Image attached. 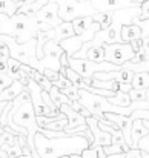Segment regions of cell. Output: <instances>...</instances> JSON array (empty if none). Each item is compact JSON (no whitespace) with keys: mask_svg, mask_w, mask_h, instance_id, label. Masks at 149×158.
Wrapping results in <instances>:
<instances>
[{"mask_svg":"<svg viewBox=\"0 0 149 158\" xmlns=\"http://www.w3.org/2000/svg\"><path fill=\"white\" fill-rule=\"evenodd\" d=\"M36 152L40 158H63L72 155H82L86 149L91 148L89 141L83 137H65V138H46L43 134H37Z\"/></svg>","mask_w":149,"mask_h":158,"instance_id":"cell-1","label":"cell"},{"mask_svg":"<svg viewBox=\"0 0 149 158\" xmlns=\"http://www.w3.org/2000/svg\"><path fill=\"white\" fill-rule=\"evenodd\" d=\"M52 28L40 23L36 17H26L22 14H15L14 17H8L0 14V35H8L17 40V43L23 45L29 40L37 39L40 31H51Z\"/></svg>","mask_w":149,"mask_h":158,"instance_id":"cell-2","label":"cell"},{"mask_svg":"<svg viewBox=\"0 0 149 158\" xmlns=\"http://www.w3.org/2000/svg\"><path fill=\"white\" fill-rule=\"evenodd\" d=\"M58 5V15L62 22L72 23L82 17H92L97 11L91 3H82L79 0H52Z\"/></svg>","mask_w":149,"mask_h":158,"instance_id":"cell-3","label":"cell"},{"mask_svg":"<svg viewBox=\"0 0 149 158\" xmlns=\"http://www.w3.org/2000/svg\"><path fill=\"white\" fill-rule=\"evenodd\" d=\"M65 54V51L60 48L58 43L55 42H48L45 46H43V58L42 60H34L31 63L29 68H32L34 71L43 74L45 69H51V71H57L60 72L62 71V64H60V58L62 55Z\"/></svg>","mask_w":149,"mask_h":158,"instance_id":"cell-4","label":"cell"},{"mask_svg":"<svg viewBox=\"0 0 149 158\" xmlns=\"http://www.w3.org/2000/svg\"><path fill=\"white\" fill-rule=\"evenodd\" d=\"M68 64L74 72H77L83 78H92L97 72H112V71H120L121 69V66H115V64L108 63V61L94 63V61H89V60L69 58V57H68Z\"/></svg>","mask_w":149,"mask_h":158,"instance_id":"cell-5","label":"cell"},{"mask_svg":"<svg viewBox=\"0 0 149 158\" xmlns=\"http://www.w3.org/2000/svg\"><path fill=\"white\" fill-rule=\"evenodd\" d=\"M106 61L115 66H123L125 63L134 60L137 54L134 52L131 43H115V45H103Z\"/></svg>","mask_w":149,"mask_h":158,"instance_id":"cell-6","label":"cell"},{"mask_svg":"<svg viewBox=\"0 0 149 158\" xmlns=\"http://www.w3.org/2000/svg\"><path fill=\"white\" fill-rule=\"evenodd\" d=\"M72 26H74V32L77 37H80V40L86 45L89 42L94 40L96 34L101 31V26H100L97 22L92 20V17H82V19H77L72 22Z\"/></svg>","mask_w":149,"mask_h":158,"instance_id":"cell-7","label":"cell"},{"mask_svg":"<svg viewBox=\"0 0 149 158\" xmlns=\"http://www.w3.org/2000/svg\"><path fill=\"white\" fill-rule=\"evenodd\" d=\"M36 19L40 23L49 26L52 29L57 28V26H60L63 23L62 19H60V15H58V5L55 2H52V0H49V3L39 11V14L36 15Z\"/></svg>","mask_w":149,"mask_h":158,"instance_id":"cell-8","label":"cell"},{"mask_svg":"<svg viewBox=\"0 0 149 158\" xmlns=\"http://www.w3.org/2000/svg\"><path fill=\"white\" fill-rule=\"evenodd\" d=\"M91 5L97 12H115L120 9L135 8L132 0H92Z\"/></svg>","mask_w":149,"mask_h":158,"instance_id":"cell-9","label":"cell"},{"mask_svg":"<svg viewBox=\"0 0 149 158\" xmlns=\"http://www.w3.org/2000/svg\"><path fill=\"white\" fill-rule=\"evenodd\" d=\"M86 124H88V127L91 129V132H92V135H94V144H92V146H101V148H104V146H111V144H112V137H111V134H108V132H104V131L100 129L99 120H97V118H94V117L86 118ZM92 146H91V148H92Z\"/></svg>","mask_w":149,"mask_h":158,"instance_id":"cell-10","label":"cell"},{"mask_svg":"<svg viewBox=\"0 0 149 158\" xmlns=\"http://www.w3.org/2000/svg\"><path fill=\"white\" fill-rule=\"evenodd\" d=\"M60 112L68 118V126L65 127V132H66V131H71V129H75V127H79V126L86 124V118L82 117L80 114L74 112L72 107H71L69 105H63L62 107H60Z\"/></svg>","mask_w":149,"mask_h":158,"instance_id":"cell-11","label":"cell"},{"mask_svg":"<svg viewBox=\"0 0 149 158\" xmlns=\"http://www.w3.org/2000/svg\"><path fill=\"white\" fill-rule=\"evenodd\" d=\"M48 3H49V0H26V2H23V5L20 6L17 14H22L26 17H36L39 14V11L43 6H46Z\"/></svg>","mask_w":149,"mask_h":158,"instance_id":"cell-12","label":"cell"},{"mask_svg":"<svg viewBox=\"0 0 149 158\" xmlns=\"http://www.w3.org/2000/svg\"><path fill=\"white\" fill-rule=\"evenodd\" d=\"M58 45H60V48L66 52V55H68L69 58H72L75 54L82 51V48H83V45H85V43L80 40V37L74 35V37H71V39H66V40L60 42Z\"/></svg>","mask_w":149,"mask_h":158,"instance_id":"cell-13","label":"cell"},{"mask_svg":"<svg viewBox=\"0 0 149 158\" xmlns=\"http://www.w3.org/2000/svg\"><path fill=\"white\" fill-rule=\"evenodd\" d=\"M26 88L20 83V81H14L9 88H6L2 94H0V103H9V102H14L22 92H25Z\"/></svg>","mask_w":149,"mask_h":158,"instance_id":"cell-14","label":"cell"},{"mask_svg":"<svg viewBox=\"0 0 149 158\" xmlns=\"http://www.w3.org/2000/svg\"><path fill=\"white\" fill-rule=\"evenodd\" d=\"M149 134V129L143 124V120H135L132 124L131 140H132V149H138V143L142 138H145Z\"/></svg>","mask_w":149,"mask_h":158,"instance_id":"cell-15","label":"cell"},{"mask_svg":"<svg viewBox=\"0 0 149 158\" xmlns=\"http://www.w3.org/2000/svg\"><path fill=\"white\" fill-rule=\"evenodd\" d=\"M54 35H55V39H54V42H55V43H60V42L66 40V39L74 37V35H75V32H74V26H72V23L63 22L60 26L54 28Z\"/></svg>","mask_w":149,"mask_h":158,"instance_id":"cell-16","label":"cell"},{"mask_svg":"<svg viewBox=\"0 0 149 158\" xmlns=\"http://www.w3.org/2000/svg\"><path fill=\"white\" fill-rule=\"evenodd\" d=\"M142 37H143V32L137 25L123 26L121 29V43H132L134 40H140Z\"/></svg>","mask_w":149,"mask_h":158,"instance_id":"cell-17","label":"cell"},{"mask_svg":"<svg viewBox=\"0 0 149 158\" xmlns=\"http://www.w3.org/2000/svg\"><path fill=\"white\" fill-rule=\"evenodd\" d=\"M82 60H89V61H94V63H103V61H106L104 48L103 46H92V48H89L86 51V54L83 55Z\"/></svg>","mask_w":149,"mask_h":158,"instance_id":"cell-18","label":"cell"},{"mask_svg":"<svg viewBox=\"0 0 149 158\" xmlns=\"http://www.w3.org/2000/svg\"><path fill=\"white\" fill-rule=\"evenodd\" d=\"M22 5H23V2L22 3H15L12 0H0V14L8 15V17H14L19 12Z\"/></svg>","mask_w":149,"mask_h":158,"instance_id":"cell-19","label":"cell"},{"mask_svg":"<svg viewBox=\"0 0 149 158\" xmlns=\"http://www.w3.org/2000/svg\"><path fill=\"white\" fill-rule=\"evenodd\" d=\"M49 95H51V100L54 102V105L57 106L58 109H60L63 105L71 106V103H72V102H71V100H69V98H68V97H66L58 88H55V86H52V89L49 91Z\"/></svg>","mask_w":149,"mask_h":158,"instance_id":"cell-20","label":"cell"},{"mask_svg":"<svg viewBox=\"0 0 149 158\" xmlns=\"http://www.w3.org/2000/svg\"><path fill=\"white\" fill-rule=\"evenodd\" d=\"M29 77H31V78H32V80H34V81H36V83H37L45 92H49L51 89H52V83H51L43 74H40V72H37V71L32 69L31 74H29Z\"/></svg>","mask_w":149,"mask_h":158,"instance_id":"cell-21","label":"cell"},{"mask_svg":"<svg viewBox=\"0 0 149 158\" xmlns=\"http://www.w3.org/2000/svg\"><path fill=\"white\" fill-rule=\"evenodd\" d=\"M108 102H109L111 105L118 106V107H131V105H132L129 94H125V92H118V94H115V97L108 98Z\"/></svg>","mask_w":149,"mask_h":158,"instance_id":"cell-22","label":"cell"},{"mask_svg":"<svg viewBox=\"0 0 149 158\" xmlns=\"http://www.w3.org/2000/svg\"><path fill=\"white\" fill-rule=\"evenodd\" d=\"M131 86H132V89H148L149 88V72L135 74Z\"/></svg>","mask_w":149,"mask_h":158,"instance_id":"cell-23","label":"cell"},{"mask_svg":"<svg viewBox=\"0 0 149 158\" xmlns=\"http://www.w3.org/2000/svg\"><path fill=\"white\" fill-rule=\"evenodd\" d=\"M92 20L99 23L101 26V29H106V28H109L112 25L114 19H112V12H96L92 15Z\"/></svg>","mask_w":149,"mask_h":158,"instance_id":"cell-24","label":"cell"},{"mask_svg":"<svg viewBox=\"0 0 149 158\" xmlns=\"http://www.w3.org/2000/svg\"><path fill=\"white\" fill-rule=\"evenodd\" d=\"M106 157L111 155H120V154H128L131 151V148L128 144H111V146H104L103 148Z\"/></svg>","mask_w":149,"mask_h":158,"instance_id":"cell-25","label":"cell"},{"mask_svg":"<svg viewBox=\"0 0 149 158\" xmlns=\"http://www.w3.org/2000/svg\"><path fill=\"white\" fill-rule=\"evenodd\" d=\"M82 158H106V154L101 146H92L82 154Z\"/></svg>","mask_w":149,"mask_h":158,"instance_id":"cell-26","label":"cell"},{"mask_svg":"<svg viewBox=\"0 0 149 158\" xmlns=\"http://www.w3.org/2000/svg\"><path fill=\"white\" fill-rule=\"evenodd\" d=\"M19 141H17V135L14 134H9V132H3L0 135V148L2 146H15Z\"/></svg>","mask_w":149,"mask_h":158,"instance_id":"cell-27","label":"cell"},{"mask_svg":"<svg viewBox=\"0 0 149 158\" xmlns=\"http://www.w3.org/2000/svg\"><path fill=\"white\" fill-rule=\"evenodd\" d=\"M129 97H131L132 103L146 102V89H131L129 91Z\"/></svg>","mask_w":149,"mask_h":158,"instance_id":"cell-28","label":"cell"},{"mask_svg":"<svg viewBox=\"0 0 149 158\" xmlns=\"http://www.w3.org/2000/svg\"><path fill=\"white\" fill-rule=\"evenodd\" d=\"M62 92L71 100V102H79L80 100V89L79 88H75L74 85L72 86H69V88H65V89H62Z\"/></svg>","mask_w":149,"mask_h":158,"instance_id":"cell-29","label":"cell"},{"mask_svg":"<svg viewBox=\"0 0 149 158\" xmlns=\"http://www.w3.org/2000/svg\"><path fill=\"white\" fill-rule=\"evenodd\" d=\"M71 107H72V110H74V112L80 114V115H82V117H85V118H89V117H92V115H91V112H89V110H88L85 106L82 105L80 102H72V103H71Z\"/></svg>","mask_w":149,"mask_h":158,"instance_id":"cell-30","label":"cell"},{"mask_svg":"<svg viewBox=\"0 0 149 158\" xmlns=\"http://www.w3.org/2000/svg\"><path fill=\"white\" fill-rule=\"evenodd\" d=\"M14 83V80L8 75V74H5V72H0V94L6 89V88H9L11 85Z\"/></svg>","mask_w":149,"mask_h":158,"instance_id":"cell-31","label":"cell"},{"mask_svg":"<svg viewBox=\"0 0 149 158\" xmlns=\"http://www.w3.org/2000/svg\"><path fill=\"white\" fill-rule=\"evenodd\" d=\"M134 25H137L140 29H142V32H143V37H146L149 35V20H138V17L137 19H134Z\"/></svg>","mask_w":149,"mask_h":158,"instance_id":"cell-32","label":"cell"},{"mask_svg":"<svg viewBox=\"0 0 149 158\" xmlns=\"http://www.w3.org/2000/svg\"><path fill=\"white\" fill-rule=\"evenodd\" d=\"M43 75L49 80L52 85H54L57 80H60V77H62L60 72H57V71H51V69H45V71H43Z\"/></svg>","mask_w":149,"mask_h":158,"instance_id":"cell-33","label":"cell"},{"mask_svg":"<svg viewBox=\"0 0 149 158\" xmlns=\"http://www.w3.org/2000/svg\"><path fill=\"white\" fill-rule=\"evenodd\" d=\"M52 86H55V88H58V89L62 91V89H65V88L72 86V83H71V81H69V80H68L65 75H62V77H60V80H57V81H55Z\"/></svg>","mask_w":149,"mask_h":158,"instance_id":"cell-34","label":"cell"},{"mask_svg":"<svg viewBox=\"0 0 149 158\" xmlns=\"http://www.w3.org/2000/svg\"><path fill=\"white\" fill-rule=\"evenodd\" d=\"M140 8H142V15L138 17V20H142V22L143 20H149V0H146Z\"/></svg>","mask_w":149,"mask_h":158,"instance_id":"cell-35","label":"cell"},{"mask_svg":"<svg viewBox=\"0 0 149 158\" xmlns=\"http://www.w3.org/2000/svg\"><path fill=\"white\" fill-rule=\"evenodd\" d=\"M138 149L149 154V134L145 137V138H142V140H140V143H138Z\"/></svg>","mask_w":149,"mask_h":158,"instance_id":"cell-36","label":"cell"},{"mask_svg":"<svg viewBox=\"0 0 149 158\" xmlns=\"http://www.w3.org/2000/svg\"><path fill=\"white\" fill-rule=\"evenodd\" d=\"M125 158H143L140 149H131L128 154H125Z\"/></svg>","mask_w":149,"mask_h":158,"instance_id":"cell-37","label":"cell"},{"mask_svg":"<svg viewBox=\"0 0 149 158\" xmlns=\"http://www.w3.org/2000/svg\"><path fill=\"white\" fill-rule=\"evenodd\" d=\"M142 51L149 57V35L142 37Z\"/></svg>","mask_w":149,"mask_h":158,"instance_id":"cell-38","label":"cell"},{"mask_svg":"<svg viewBox=\"0 0 149 158\" xmlns=\"http://www.w3.org/2000/svg\"><path fill=\"white\" fill-rule=\"evenodd\" d=\"M0 54L5 57V58H11V54H9V48L3 43V42H0Z\"/></svg>","mask_w":149,"mask_h":158,"instance_id":"cell-39","label":"cell"},{"mask_svg":"<svg viewBox=\"0 0 149 158\" xmlns=\"http://www.w3.org/2000/svg\"><path fill=\"white\" fill-rule=\"evenodd\" d=\"M131 46H132V49H134V52L138 54L142 51V39L140 40H134L132 43H131Z\"/></svg>","mask_w":149,"mask_h":158,"instance_id":"cell-40","label":"cell"},{"mask_svg":"<svg viewBox=\"0 0 149 158\" xmlns=\"http://www.w3.org/2000/svg\"><path fill=\"white\" fill-rule=\"evenodd\" d=\"M6 105H8V103H5V102L0 103V120H2V114H3V110H5ZM0 131H3V129H2V123H0Z\"/></svg>","mask_w":149,"mask_h":158,"instance_id":"cell-41","label":"cell"},{"mask_svg":"<svg viewBox=\"0 0 149 158\" xmlns=\"http://www.w3.org/2000/svg\"><path fill=\"white\" fill-rule=\"evenodd\" d=\"M145 2H146V0H132V3H134V6H135V8H140Z\"/></svg>","mask_w":149,"mask_h":158,"instance_id":"cell-42","label":"cell"},{"mask_svg":"<svg viewBox=\"0 0 149 158\" xmlns=\"http://www.w3.org/2000/svg\"><path fill=\"white\" fill-rule=\"evenodd\" d=\"M106 158H125V154H120V155H111V157H106Z\"/></svg>","mask_w":149,"mask_h":158,"instance_id":"cell-43","label":"cell"},{"mask_svg":"<svg viewBox=\"0 0 149 158\" xmlns=\"http://www.w3.org/2000/svg\"><path fill=\"white\" fill-rule=\"evenodd\" d=\"M146 102H149V88L146 89Z\"/></svg>","mask_w":149,"mask_h":158,"instance_id":"cell-44","label":"cell"},{"mask_svg":"<svg viewBox=\"0 0 149 158\" xmlns=\"http://www.w3.org/2000/svg\"><path fill=\"white\" fill-rule=\"evenodd\" d=\"M79 2H82V3H91L92 0H79Z\"/></svg>","mask_w":149,"mask_h":158,"instance_id":"cell-45","label":"cell"},{"mask_svg":"<svg viewBox=\"0 0 149 158\" xmlns=\"http://www.w3.org/2000/svg\"><path fill=\"white\" fill-rule=\"evenodd\" d=\"M19 158H32V155H22V157H19Z\"/></svg>","mask_w":149,"mask_h":158,"instance_id":"cell-46","label":"cell"},{"mask_svg":"<svg viewBox=\"0 0 149 158\" xmlns=\"http://www.w3.org/2000/svg\"><path fill=\"white\" fill-rule=\"evenodd\" d=\"M3 58H5V57H3V55H2V54H0V61H2V60H3Z\"/></svg>","mask_w":149,"mask_h":158,"instance_id":"cell-47","label":"cell"},{"mask_svg":"<svg viewBox=\"0 0 149 158\" xmlns=\"http://www.w3.org/2000/svg\"><path fill=\"white\" fill-rule=\"evenodd\" d=\"M63 158H69V157H63Z\"/></svg>","mask_w":149,"mask_h":158,"instance_id":"cell-48","label":"cell"},{"mask_svg":"<svg viewBox=\"0 0 149 158\" xmlns=\"http://www.w3.org/2000/svg\"><path fill=\"white\" fill-rule=\"evenodd\" d=\"M23 2H26V0H23Z\"/></svg>","mask_w":149,"mask_h":158,"instance_id":"cell-49","label":"cell"}]
</instances>
